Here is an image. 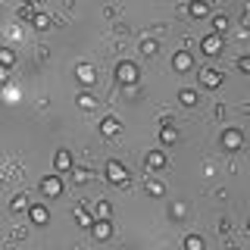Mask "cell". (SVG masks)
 I'll return each instance as SVG.
<instances>
[{"mask_svg": "<svg viewBox=\"0 0 250 250\" xmlns=\"http://www.w3.org/2000/svg\"><path fill=\"white\" fill-rule=\"evenodd\" d=\"M185 213H188L185 203H172V207H169V216H172V219H185Z\"/></svg>", "mask_w": 250, "mask_h": 250, "instance_id": "obj_28", "label": "cell"}, {"mask_svg": "<svg viewBox=\"0 0 250 250\" xmlns=\"http://www.w3.org/2000/svg\"><path fill=\"white\" fill-rule=\"evenodd\" d=\"M138 66L131 60H122L119 66H116V82L119 84H125V88H131V84H138Z\"/></svg>", "mask_w": 250, "mask_h": 250, "instance_id": "obj_1", "label": "cell"}, {"mask_svg": "<svg viewBox=\"0 0 250 250\" xmlns=\"http://www.w3.org/2000/svg\"><path fill=\"white\" fill-rule=\"evenodd\" d=\"M75 222L82 225V229H91V222H94V216L88 213V209H75Z\"/></svg>", "mask_w": 250, "mask_h": 250, "instance_id": "obj_25", "label": "cell"}, {"mask_svg": "<svg viewBox=\"0 0 250 250\" xmlns=\"http://www.w3.org/2000/svg\"><path fill=\"white\" fill-rule=\"evenodd\" d=\"M75 163H72V153L69 150H57V156H53V169L57 172H69Z\"/></svg>", "mask_w": 250, "mask_h": 250, "instance_id": "obj_14", "label": "cell"}, {"mask_svg": "<svg viewBox=\"0 0 250 250\" xmlns=\"http://www.w3.org/2000/svg\"><path fill=\"white\" fill-rule=\"evenodd\" d=\"M10 66H16V53L10 47H0V69H10Z\"/></svg>", "mask_w": 250, "mask_h": 250, "instance_id": "obj_22", "label": "cell"}, {"mask_svg": "<svg viewBox=\"0 0 250 250\" xmlns=\"http://www.w3.org/2000/svg\"><path fill=\"white\" fill-rule=\"evenodd\" d=\"M160 141L163 144H175L178 141V128L172 122H163V128H160Z\"/></svg>", "mask_w": 250, "mask_h": 250, "instance_id": "obj_16", "label": "cell"}, {"mask_svg": "<svg viewBox=\"0 0 250 250\" xmlns=\"http://www.w3.org/2000/svg\"><path fill=\"white\" fill-rule=\"evenodd\" d=\"M222 82H225V75L219 72V69L213 66H207V69H200V84L203 88H209V91H216V88H222Z\"/></svg>", "mask_w": 250, "mask_h": 250, "instance_id": "obj_5", "label": "cell"}, {"mask_svg": "<svg viewBox=\"0 0 250 250\" xmlns=\"http://www.w3.org/2000/svg\"><path fill=\"white\" fill-rule=\"evenodd\" d=\"M188 16H191V19H207V16H209V3H207V0H191V3H188Z\"/></svg>", "mask_w": 250, "mask_h": 250, "instance_id": "obj_13", "label": "cell"}, {"mask_svg": "<svg viewBox=\"0 0 250 250\" xmlns=\"http://www.w3.org/2000/svg\"><path fill=\"white\" fill-rule=\"evenodd\" d=\"M238 69L241 72H250V57H238Z\"/></svg>", "mask_w": 250, "mask_h": 250, "instance_id": "obj_29", "label": "cell"}, {"mask_svg": "<svg viewBox=\"0 0 250 250\" xmlns=\"http://www.w3.org/2000/svg\"><path fill=\"white\" fill-rule=\"evenodd\" d=\"M28 194H16V197H13V203H10V209H13V213H28Z\"/></svg>", "mask_w": 250, "mask_h": 250, "instance_id": "obj_17", "label": "cell"}, {"mask_svg": "<svg viewBox=\"0 0 250 250\" xmlns=\"http://www.w3.org/2000/svg\"><path fill=\"white\" fill-rule=\"evenodd\" d=\"M69 175H72L75 185H88V182H91V172L82 169V166H72V169H69Z\"/></svg>", "mask_w": 250, "mask_h": 250, "instance_id": "obj_19", "label": "cell"}, {"mask_svg": "<svg viewBox=\"0 0 250 250\" xmlns=\"http://www.w3.org/2000/svg\"><path fill=\"white\" fill-rule=\"evenodd\" d=\"M78 106H82V109H94V106H97V97H94V94H88V91H84V94H78Z\"/></svg>", "mask_w": 250, "mask_h": 250, "instance_id": "obj_24", "label": "cell"}, {"mask_svg": "<svg viewBox=\"0 0 250 250\" xmlns=\"http://www.w3.org/2000/svg\"><path fill=\"white\" fill-rule=\"evenodd\" d=\"M88 231H91L97 241H109V238H113V225H109V219H94Z\"/></svg>", "mask_w": 250, "mask_h": 250, "instance_id": "obj_9", "label": "cell"}, {"mask_svg": "<svg viewBox=\"0 0 250 250\" xmlns=\"http://www.w3.org/2000/svg\"><path fill=\"white\" fill-rule=\"evenodd\" d=\"M178 104H182V106H197L200 104V94L194 91V88H182V91H178Z\"/></svg>", "mask_w": 250, "mask_h": 250, "instance_id": "obj_15", "label": "cell"}, {"mask_svg": "<svg viewBox=\"0 0 250 250\" xmlns=\"http://www.w3.org/2000/svg\"><path fill=\"white\" fill-rule=\"evenodd\" d=\"M38 188H41L44 197H50V200H53V197H60V194H62V178H60V175H44Z\"/></svg>", "mask_w": 250, "mask_h": 250, "instance_id": "obj_4", "label": "cell"}, {"mask_svg": "<svg viewBox=\"0 0 250 250\" xmlns=\"http://www.w3.org/2000/svg\"><path fill=\"white\" fill-rule=\"evenodd\" d=\"M156 50H160V41H153V38H144V41H141V53H144V57H153Z\"/></svg>", "mask_w": 250, "mask_h": 250, "instance_id": "obj_23", "label": "cell"}, {"mask_svg": "<svg viewBox=\"0 0 250 250\" xmlns=\"http://www.w3.org/2000/svg\"><path fill=\"white\" fill-rule=\"evenodd\" d=\"M25 3H41V0H25Z\"/></svg>", "mask_w": 250, "mask_h": 250, "instance_id": "obj_31", "label": "cell"}, {"mask_svg": "<svg viewBox=\"0 0 250 250\" xmlns=\"http://www.w3.org/2000/svg\"><path fill=\"white\" fill-rule=\"evenodd\" d=\"M28 219H31V225H47L50 222V209L44 203H28Z\"/></svg>", "mask_w": 250, "mask_h": 250, "instance_id": "obj_8", "label": "cell"}, {"mask_svg": "<svg viewBox=\"0 0 250 250\" xmlns=\"http://www.w3.org/2000/svg\"><path fill=\"white\" fill-rule=\"evenodd\" d=\"M75 78L84 84V88H91V84L97 82V69H94L91 62H78V66H75Z\"/></svg>", "mask_w": 250, "mask_h": 250, "instance_id": "obj_7", "label": "cell"}, {"mask_svg": "<svg viewBox=\"0 0 250 250\" xmlns=\"http://www.w3.org/2000/svg\"><path fill=\"white\" fill-rule=\"evenodd\" d=\"M219 144H222V150H229V153H234V150H241L244 147V131L241 128H225L222 131V138H219Z\"/></svg>", "mask_w": 250, "mask_h": 250, "instance_id": "obj_2", "label": "cell"}, {"mask_svg": "<svg viewBox=\"0 0 250 250\" xmlns=\"http://www.w3.org/2000/svg\"><path fill=\"white\" fill-rule=\"evenodd\" d=\"M106 178L113 185H119V188H128V169H125L119 160H109L106 163Z\"/></svg>", "mask_w": 250, "mask_h": 250, "instance_id": "obj_3", "label": "cell"}, {"mask_svg": "<svg viewBox=\"0 0 250 250\" xmlns=\"http://www.w3.org/2000/svg\"><path fill=\"white\" fill-rule=\"evenodd\" d=\"M28 6H31V3H25V6H22V10H19V16H22V19H31V16H35V13L28 10Z\"/></svg>", "mask_w": 250, "mask_h": 250, "instance_id": "obj_30", "label": "cell"}, {"mask_svg": "<svg viewBox=\"0 0 250 250\" xmlns=\"http://www.w3.org/2000/svg\"><path fill=\"white\" fill-rule=\"evenodd\" d=\"M163 166H166V153H163V150H150V153L144 156V169L147 172H156V169H163Z\"/></svg>", "mask_w": 250, "mask_h": 250, "instance_id": "obj_12", "label": "cell"}, {"mask_svg": "<svg viewBox=\"0 0 250 250\" xmlns=\"http://www.w3.org/2000/svg\"><path fill=\"white\" fill-rule=\"evenodd\" d=\"M28 22H31V25H35L38 31H47V28L53 25V22H50V16H47V13H35V16H31Z\"/></svg>", "mask_w": 250, "mask_h": 250, "instance_id": "obj_18", "label": "cell"}, {"mask_svg": "<svg viewBox=\"0 0 250 250\" xmlns=\"http://www.w3.org/2000/svg\"><path fill=\"white\" fill-rule=\"evenodd\" d=\"M113 216V207H109L106 200H97L94 203V219H109Z\"/></svg>", "mask_w": 250, "mask_h": 250, "instance_id": "obj_21", "label": "cell"}, {"mask_svg": "<svg viewBox=\"0 0 250 250\" xmlns=\"http://www.w3.org/2000/svg\"><path fill=\"white\" fill-rule=\"evenodd\" d=\"M122 131V122L116 119V116H104V119H100V135L104 138H116Z\"/></svg>", "mask_w": 250, "mask_h": 250, "instance_id": "obj_11", "label": "cell"}, {"mask_svg": "<svg viewBox=\"0 0 250 250\" xmlns=\"http://www.w3.org/2000/svg\"><path fill=\"white\" fill-rule=\"evenodd\" d=\"M185 250H203V238H200V234H188V238H185Z\"/></svg>", "mask_w": 250, "mask_h": 250, "instance_id": "obj_26", "label": "cell"}, {"mask_svg": "<svg viewBox=\"0 0 250 250\" xmlns=\"http://www.w3.org/2000/svg\"><path fill=\"white\" fill-rule=\"evenodd\" d=\"M213 28H216V35H225L229 31V16H213Z\"/></svg>", "mask_w": 250, "mask_h": 250, "instance_id": "obj_27", "label": "cell"}, {"mask_svg": "<svg viewBox=\"0 0 250 250\" xmlns=\"http://www.w3.org/2000/svg\"><path fill=\"white\" fill-rule=\"evenodd\" d=\"M147 194H150V197H163V194H166V185H163L160 178H147Z\"/></svg>", "mask_w": 250, "mask_h": 250, "instance_id": "obj_20", "label": "cell"}, {"mask_svg": "<svg viewBox=\"0 0 250 250\" xmlns=\"http://www.w3.org/2000/svg\"><path fill=\"white\" fill-rule=\"evenodd\" d=\"M222 47H225V41H222V35H216V31L200 41V50L207 53V57H219V53H222Z\"/></svg>", "mask_w": 250, "mask_h": 250, "instance_id": "obj_6", "label": "cell"}, {"mask_svg": "<svg viewBox=\"0 0 250 250\" xmlns=\"http://www.w3.org/2000/svg\"><path fill=\"white\" fill-rule=\"evenodd\" d=\"M172 69H175V72H191V69H194V57L188 50H175V57H172Z\"/></svg>", "mask_w": 250, "mask_h": 250, "instance_id": "obj_10", "label": "cell"}]
</instances>
